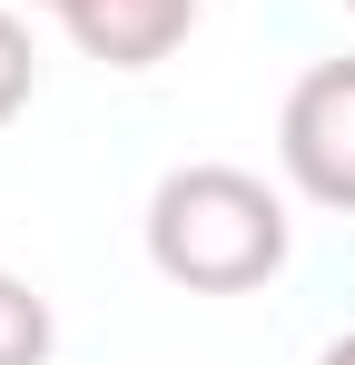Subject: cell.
<instances>
[{
	"label": "cell",
	"instance_id": "cell-4",
	"mask_svg": "<svg viewBox=\"0 0 355 365\" xmlns=\"http://www.w3.org/2000/svg\"><path fill=\"white\" fill-rule=\"evenodd\" d=\"M50 346H59L50 297H40L30 277H10V267H0V365H50Z\"/></svg>",
	"mask_w": 355,
	"mask_h": 365
},
{
	"label": "cell",
	"instance_id": "cell-5",
	"mask_svg": "<svg viewBox=\"0 0 355 365\" xmlns=\"http://www.w3.org/2000/svg\"><path fill=\"white\" fill-rule=\"evenodd\" d=\"M30 89H40V40H30V20L0 0V128L30 109Z\"/></svg>",
	"mask_w": 355,
	"mask_h": 365
},
{
	"label": "cell",
	"instance_id": "cell-8",
	"mask_svg": "<svg viewBox=\"0 0 355 365\" xmlns=\"http://www.w3.org/2000/svg\"><path fill=\"white\" fill-rule=\"evenodd\" d=\"M346 10H355V0H346Z\"/></svg>",
	"mask_w": 355,
	"mask_h": 365
},
{
	"label": "cell",
	"instance_id": "cell-7",
	"mask_svg": "<svg viewBox=\"0 0 355 365\" xmlns=\"http://www.w3.org/2000/svg\"><path fill=\"white\" fill-rule=\"evenodd\" d=\"M40 10H59V0H40Z\"/></svg>",
	"mask_w": 355,
	"mask_h": 365
},
{
	"label": "cell",
	"instance_id": "cell-2",
	"mask_svg": "<svg viewBox=\"0 0 355 365\" xmlns=\"http://www.w3.org/2000/svg\"><path fill=\"white\" fill-rule=\"evenodd\" d=\"M277 168L306 207L355 217V60H316L277 109Z\"/></svg>",
	"mask_w": 355,
	"mask_h": 365
},
{
	"label": "cell",
	"instance_id": "cell-6",
	"mask_svg": "<svg viewBox=\"0 0 355 365\" xmlns=\"http://www.w3.org/2000/svg\"><path fill=\"white\" fill-rule=\"evenodd\" d=\"M316 365H355V326H346V336H336V346H326Z\"/></svg>",
	"mask_w": 355,
	"mask_h": 365
},
{
	"label": "cell",
	"instance_id": "cell-1",
	"mask_svg": "<svg viewBox=\"0 0 355 365\" xmlns=\"http://www.w3.org/2000/svg\"><path fill=\"white\" fill-rule=\"evenodd\" d=\"M138 227H148V267L168 287H187V297H247V287H267L287 267V247H296L287 197L257 168H237V158L168 168L148 187V217Z\"/></svg>",
	"mask_w": 355,
	"mask_h": 365
},
{
	"label": "cell",
	"instance_id": "cell-3",
	"mask_svg": "<svg viewBox=\"0 0 355 365\" xmlns=\"http://www.w3.org/2000/svg\"><path fill=\"white\" fill-rule=\"evenodd\" d=\"M59 30L99 69H158L197 30V0H59Z\"/></svg>",
	"mask_w": 355,
	"mask_h": 365
}]
</instances>
